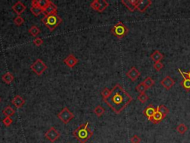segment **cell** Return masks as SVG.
Returning a JSON list of instances; mask_svg holds the SVG:
<instances>
[{
  "label": "cell",
  "instance_id": "e0dca14e",
  "mask_svg": "<svg viewBox=\"0 0 190 143\" xmlns=\"http://www.w3.org/2000/svg\"><path fill=\"white\" fill-rule=\"evenodd\" d=\"M164 119L165 116H163V114L157 110L155 113V114H154V116H152L150 122H152L153 124H159V123L161 122Z\"/></svg>",
  "mask_w": 190,
  "mask_h": 143
},
{
  "label": "cell",
  "instance_id": "f1b7e54d",
  "mask_svg": "<svg viewBox=\"0 0 190 143\" xmlns=\"http://www.w3.org/2000/svg\"><path fill=\"white\" fill-rule=\"evenodd\" d=\"M108 2H106V0H102V1H100V8H99V10L97 12H99V13H102V12H103L106 8H108Z\"/></svg>",
  "mask_w": 190,
  "mask_h": 143
},
{
  "label": "cell",
  "instance_id": "9a60e30c",
  "mask_svg": "<svg viewBox=\"0 0 190 143\" xmlns=\"http://www.w3.org/2000/svg\"><path fill=\"white\" fill-rule=\"evenodd\" d=\"M11 103H12V104H13L15 107H16L17 109H19L21 108V107H22V106L26 104V100L22 97H21L20 95H16L15 97H13V99L11 101Z\"/></svg>",
  "mask_w": 190,
  "mask_h": 143
},
{
  "label": "cell",
  "instance_id": "d590c367",
  "mask_svg": "<svg viewBox=\"0 0 190 143\" xmlns=\"http://www.w3.org/2000/svg\"><path fill=\"white\" fill-rule=\"evenodd\" d=\"M33 44L36 46H40L43 44V40L40 37H37L33 40Z\"/></svg>",
  "mask_w": 190,
  "mask_h": 143
},
{
  "label": "cell",
  "instance_id": "ffe728a7",
  "mask_svg": "<svg viewBox=\"0 0 190 143\" xmlns=\"http://www.w3.org/2000/svg\"><path fill=\"white\" fill-rule=\"evenodd\" d=\"M182 76H183V78H184V79H183V81L180 83V84H181V86L182 87L184 88V89H185L186 92H189L190 91V79L186 78V77H184V75H182Z\"/></svg>",
  "mask_w": 190,
  "mask_h": 143
},
{
  "label": "cell",
  "instance_id": "60d3db41",
  "mask_svg": "<svg viewBox=\"0 0 190 143\" xmlns=\"http://www.w3.org/2000/svg\"><path fill=\"white\" fill-rule=\"evenodd\" d=\"M68 143H69V142H68Z\"/></svg>",
  "mask_w": 190,
  "mask_h": 143
},
{
  "label": "cell",
  "instance_id": "cb8c5ba5",
  "mask_svg": "<svg viewBox=\"0 0 190 143\" xmlns=\"http://www.w3.org/2000/svg\"><path fill=\"white\" fill-rule=\"evenodd\" d=\"M187 130H188V127H187L186 125L185 124H184V123H181V124H178L177 127H176L177 132L179 134H181V135L185 134L187 131Z\"/></svg>",
  "mask_w": 190,
  "mask_h": 143
},
{
  "label": "cell",
  "instance_id": "603a6c76",
  "mask_svg": "<svg viewBox=\"0 0 190 143\" xmlns=\"http://www.w3.org/2000/svg\"><path fill=\"white\" fill-rule=\"evenodd\" d=\"M105 113V109L104 107L101 106V105H98L94 109V113L97 117H101Z\"/></svg>",
  "mask_w": 190,
  "mask_h": 143
},
{
  "label": "cell",
  "instance_id": "484cf974",
  "mask_svg": "<svg viewBox=\"0 0 190 143\" xmlns=\"http://www.w3.org/2000/svg\"><path fill=\"white\" fill-rule=\"evenodd\" d=\"M157 110H158V111H160V113L163 114V116H165V117L169 113V110L168 107H166L165 105H163V104L157 106Z\"/></svg>",
  "mask_w": 190,
  "mask_h": 143
},
{
  "label": "cell",
  "instance_id": "7402d4cb",
  "mask_svg": "<svg viewBox=\"0 0 190 143\" xmlns=\"http://www.w3.org/2000/svg\"><path fill=\"white\" fill-rule=\"evenodd\" d=\"M28 32H29V34L31 35V36H33V37H37V36L40 34V32H41V31H40V29H39L37 26H32L29 29Z\"/></svg>",
  "mask_w": 190,
  "mask_h": 143
},
{
  "label": "cell",
  "instance_id": "2e32d148",
  "mask_svg": "<svg viewBox=\"0 0 190 143\" xmlns=\"http://www.w3.org/2000/svg\"><path fill=\"white\" fill-rule=\"evenodd\" d=\"M156 110H157V108H155L152 104H149V106L142 111V113H143V115H144L146 117H147V119H149V121H151V119H152V116H154Z\"/></svg>",
  "mask_w": 190,
  "mask_h": 143
},
{
  "label": "cell",
  "instance_id": "ba28073f",
  "mask_svg": "<svg viewBox=\"0 0 190 143\" xmlns=\"http://www.w3.org/2000/svg\"><path fill=\"white\" fill-rule=\"evenodd\" d=\"M63 62L65 65L67 66L69 68L72 69L78 64L79 61H78V59L75 57L74 54H71L68 56L67 57H65V59L63 60Z\"/></svg>",
  "mask_w": 190,
  "mask_h": 143
},
{
  "label": "cell",
  "instance_id": "5b68a950",
  "mask_svg": "<svg viewBox=\"0 0 190 143\" xmlns=\"http://www.w3.org/2000/svg\"><path fill=\"white\" fill-rule=\"evenodd\" d=\"M30 68L36 75L40 76L48 69V66L46 65V64H45L42 59L39 58L37 59L36 61L30 65Z\"/></svg>",
  "mask_w": 190,
  "mask_h": 143
},
{
  "label": "cell",
  "instance_id": "8d00e7d4",
  "mask_svg": "<svg viewBox=\"0 0 190 143\" xmlns=\"http://www.w3.org/2000/svg\"><path fill=\"white\" fill-rule=\"evenodd\" d=\"M153 66H154V68L157 70V71H160V70L163 68V66H163V64H162L161 62H156L154 64Z\"/></svg>",
  "mask_w": 190,
  "mask_h": 143
},
{
  "label": "cell",
  "instance_id": "f35d334b",
  "mask_svg": "<svg viewBox=\"0 0 190 143\" xmlns=\"http://www.w3.org/2000/svg\"><path fill=\"white\" fill-rule=\"evenodd\" d=\"M180 71H181V72L183 74V75H185L186 78H189V79H190V70H189V72H184L181 71V69H180Z\"/></svg>",
  "mask_w": 190,
  "mask_h": 143
},
{
  "label": "cell",
  "instance_id": "d6986e66",
  "mask_svg": "<svg viewBox=\"0 0 190 143\" xmlns=\"http://www.w3.org/2000/svg\"><path fill=\"white\" fill-rule=\"evenodd\" d=\"M2 81L3 82H5L6 84H11V83L14 81V76H13V75L11 72H8L4 74L2 76Z\"/></svg>",
  "mask_w": 190,
  "mask_h": 143
},
{
  "label": "cell",
  "instance_id": "ac0fdd59",
  "mask_svg": "<svg viewBox=\"0 0 190 143\" xmlns=\"http://www.w3.org/2000/svg\"><path fill=\"white\" fill-rule=\"evenodd\" d=\"M150 57L155 63L160 62L161 60H163V54H162L160 51L156 50V51H155L152 54H151Z\"/></svg>",
  "mask_w": 190,
  "mask_h": 143
},
{
  "label": "cell",
  "instance_id": "4fadbf2b",
  "mask_svg": "<svg viewBox=\"0 0 190 143\" xmlns=\"http://www.w3.org/2000/svg\"><path fill=\"white\" fill-rule=\"evenodd\" d=\"M160 84H161V85L165 89H166L167 90H169V89L174 85L175 81H174L169 75H167V76L165 77V78L160 81Z\"/></svg>",
  "mask_w": 190,
  "mask_h": 143
},
{
  "label": "cell",
  "instance_id": "6da1fadb",
  "mask_svg": "<svg viewBox=\"0 0 190 143\" xmlns=\"http://www.w3.org/2000/svg\"><path fill=\"white\" fill-rule=\"evenodd\" d=\"M132 100L133 98L124 88L121 84H117L111 89V94L104 102L116 114H120Z\"/></svg>",
  "mask_w": 190,
  "mask_h": 143
},
{
  "label": "cell",
  "instance_id": "d6a6232c",
  "mask_svg": "<svg viewBox=\"0 0 190 143\" xmlns=\"http://www.w3.org/2000/svg\"><path fill=\"white\" fill-rule=\"evenodd\" d=\"M100 1H99V0H94V1H93V2L90 4V6L93 10H94V11H98L99 8H100Z\"/></svg>",
  "mask_w": 190,
  "mask_h": 143
},
{
  "label": "cell",
  "instance_id": "d4e9b609",
  "mask_svg": "<svg viewBox=\"0 0 190 143\" xmlns=\"http://www.w3.org/2000/svg\"><path fill=\"white\" fill-rule=\"evenodd\" d=\"M30 11L32 14L35 16H39L43 13V10L41 9L40 7H31Z\"/></svg>",
  "mask_w": 190,
  "mask_h": 143
},
{
  "label": "cell",
  "instance_id": "7c38bea8",
  "mask_svg": "<svg viewBox=\"0 0 190 143\" xmlns=\"http://www.w3.org/2000/svg\"><path fill=\"white\" fill-rule=\"evenodd\" d=\"M140 75V72H139V70L137 68H135V66H132V68L130 69L128 72H126V76L129 78L132 81H135Z\"/></svg>",
  "mask_w": 190,
  "mask_h": 143
},
{
  "label": "cell",
  "instance_id": "44dd1931",
  "mask_svg": "<svg viewBox=\"0 0 190 143\" xmlns=\"http://www.w3.org/2000/svg\"><path fill=\"white\" fill-rule=\"evenodd\" d=\"M2 113L5 116V117H11V116H13L15 113V110H13L11 106H7L3 110H2Z\"/></svg>",
  "mask_w": 190,
  "mask_h": 143
},
{
  "label": "cell",
  "instance_id": "3957f363",
  "mask_svg": "<svg viewBox=\"0 0 190 143\" xmlns=\"http://www.w3.org/2000/svg\"><path fill=\"white\" fill-rule=\"evenodd\" d=\"M42 22L45 27L48 29L50 31H53L62 23V19L57 14L48 15V16H44V17L42 18Z\"/></svg>",
  "mask_w": 190,
  "mask_h": 143
},
{
  "label": "cell",
  "instance_id": "4316f807",
  "mask_svg": "<svg viewBox=\"0 0 190 143\" xmlns=\"http://www.w3.org/2000/svg\"><path fill=\"white\" fill-rule=\"evenodd\" d=\"M142 82H143V84H145V86L147 87V89L152 87L155 84V81H154L151 77H147V78H146L144 81H142Z\"/></svg>",
  "mask_w": 190,
  "mask_h": 143
},
{
  "label": "cell",
  "instance_id": "9c48e42d",
  "mask_svg": "<svg viewBox=\"0 0 190 143\" xmlns=\"http://www.w3.org/2000/svg\"><path fill=\"white\" fill-rule=\"evenodd\" d=\"M44 16H48V15H56L57 14V7L55 4L52 2H50L48 6L43 11Z\"/></svg>",
  "mask_w": 190,
  "mask_h": 143
},
{
  "label": "cell",
  "instance_id": "8992f818",
  "mask_svg": "<svg viewBox=\"0 0 190 143\" xmlns=\"http://www.w3.org/2000/svg\"><path fill=\"white\" fill-rule=\"evenodd\" d=\"M57 117L62 123L67 124L74 118V115L68 107H65L57 114Z\"/></svg>",
  "mask_w": 190,
  "mask_h": 143
},
{
  "label": "cell",
  "instance_id": "5bb4252c",
  "mask_svg": "<svg viewBox=\"0 0 190 143\" xmlns=\"http://www.w3.org/2000/svg\"><path fill=\"white\" fill-rule=\"evenodd\" d=\"M12 10L17 14V16H21V14L26 10V6L21 1H18L12 6Z\"/></svg>",
  "mask_w": 190,
  "mask_h": 143
},
{
  "label": "cell",
  "instance_id": "e575fe53",
  "mask_svg": "<svg viewBox=\"0 0 190 143\" xmlns=\"http://www.w3.org/2000/svg\"><path fill=\"white\" fill-rule=\"evenodd\" d=\"M2 122L5 124L6 127H9L12 123H13V119H11V117H5V119L2 120Z\"/></svg>",
  "mask_w": 190,
  "mask_h": 143
},
{
  "label": "cell",
  "instance_id": "52a82bcc",
  "mask_svg": "<svg viewBox=\"0 0 190 143\" xmlns=\"http://www.w3.org/2000/svg\"><path fill=\"white\" fill-rule=\"evenodd\" d=\"M45 137L51 142L54 143L60 137V134L55 127H51V128H49L46 131V133L45 134Z\"/></svg>",
  "mask_w": 190,
  "mask_h": 143
},
{
  "label": "cell",
  "instance_id": "f546056e",
  "mask_svg": "<svg viewBox=\"0 0 190 143\" xmlns=\"http://www.w3.org/2000/svg\"><path fill=\"white\" fill-rule=\"evenodd\" d=\"M13 22H14V24L16 26H21L22 25H23L24 22H25V19H24V18L22 17V16H17L13 19Z\"/></svg>",
  "mask_w": 190,
  "mask_h": 143
},
{
  "label": "cell",
  "instance_id": "836d02e7",
  "mask_svg": "<svg viewBox=\"0 0 190 143\" xmlns=\"http://www.w3.org/2000/svg\"><path fill=\"white\" fill-rule=\"evenodd\" d=\"M38 2L39 7L44 11L45 8L48 6V5L49 4V2H51V1H50V0H38Z\"/></svg>",
  "mask_w": 190,
  "mask_h": 143
},
{
  "label": "cell",
  "instance_id": "74e56055",
  "mask_svg": "<svg viewBox=\"0 0 190 143\" xmlns=\"http://www.w3.org/2000/svg\"><path fill=\"white\" fill-rule=\"evenodd\" d=\"M130 142L132 143H140L141 139L138 135H134L132 138L130 139Z\"/></svg>",
  "mask_w": 190,
  "mask_h": 143
},
{
  "label": "cell",
  "instance_id": "30bf717a",
  "mask_svg": "<svg viewBox=\"0 0 190 143\" xmlns=\"http://www.w3.org/2000/svg\"><path fill=\"white\" fill-rule=\"evenodd\" d=\"M152 0H139L136 6V9L141 13H144L146 9L152 5Z\"/></svg>",
  "mask_w": 190,
  "mask_h": 143
},
{
  "label": "cell",
  "instance_id": "1f68e13d",
  "mask_svg": "<svg viewBox=\"0 0 190 143\" xmlns=\"http://www.w3.org/2000/svg\"><path fill=\"white\" fill-rule=\"evenodd\" d=\"M138 99L141 102V103L144 104V103H146L148 100H149V96H148V95L144 92V93L140 94V95H138Z\"/></svg>",
  "mask_w": 190,
  "mask_h": 143
},
{
  "label": "cell",
  "instance_id": "4dcf8cb0",
  "mask_svg": "<svg viewBox=\"0 0 190 143\" xmlns=\"http://www.w3.org/2000/svg\"><path fill=\"white\" fill-rule=\"evenodd\" d=\"M110 94H111V89H109L107 87H105L101 92V95L102 97H103V101L106 100V99L109 96Z\"/></svg>",
  "mask_w": 190,
  "mask_h": 143
},
{
  "label": "cell",
  "instance_id": "7a4b0ae2",
  "mask_svg": "<svg viewBox=\"0 0 190 143\" xmlns=\"http://www.w3.org/2000/svg\"><path fill=\"white\" fill-rule=\"evenodd\" d=\"M74 137L80 143H86L93 136L94 133L89 127V122L80 124L72 133Z\"/></svg>",
  "mask_w": 190,
  "mask_h": 143
},
{
  "label": "cell",
  "instance_id": "8fae6325",
  "mask_svg": "<svg viewBox=\"0 0 190 143\" xmlns=\"http://www.w3.org/2000/svg\"><path fill=\"white\" fill-rule=\"evenodd\" d=\"M139 0H122L121 3L123 4L124 6L128 8V11L134 12L136 10V6Z\"/></svg>",
  "mask_w": 190,
  "mask_h": 143
},
{
  "label": "cell",
  "instance_id": "277c9868",
  "mask_svg": "<svg viewBox=\"0 0 190 143\" xmlns=\"http://www.w3.org/2000/svg\"><path fill=\"white\" fill-rule=\"evenodd\" d=\"M111 32L117 38L122 39L126 36L128 32V29L122 22H118L111 28Z\"/></svg>",
  "mask_w": 190,
  "mask_h": 143
},
{
  "label": "cell",
  "instance_id": "83f0119b",
  "mask_svg": "<svg viewBox=\"0 0 190 143\" xmlns=\"http://www.w3.org/2000/svg\"><path fill=\"white\" fill-rule=\"evenodd\" d=\"M135 89H136V90L138 91V92H140V94L144 93V92L148 89L147 87H146L145 86L144 84H143V82L140 83L136 87V88H135Z\"/></svg>",
  "mask_w": 190,
  "mask_h": 143
},
{
  "label": "cell",
  "instance_id": "ab89813d",
  "mask_svg": "<svg viewBox=\"0 0 190 143\" xmlns=\"http://www.w3.org/2000/svg\"><path fill=\"white\" fill-rule=\"evenodd\" d=\"M0 102H1V98H0Z\"/></svg>",
  "mask_w": 190,
  "mask_h": 143
}]
</instances>
